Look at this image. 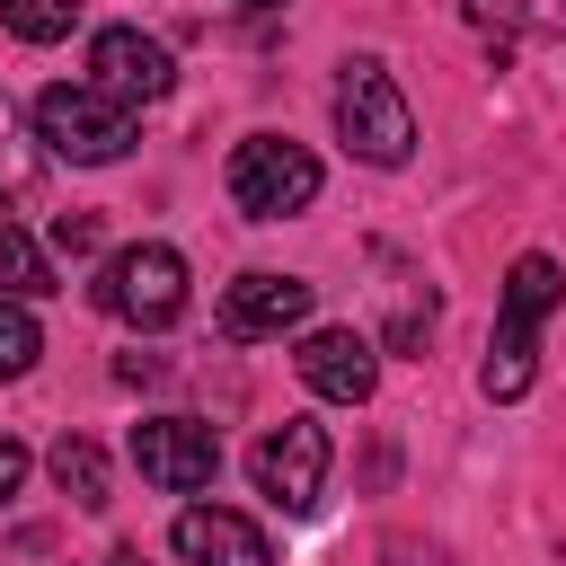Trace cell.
Segmentation results:
<instances>
[{"label": "cell", "mask_w": 566, "mask_h": 566, "mask_svg": "<svg viewBox=\"0 0 566 566\" xmlns=\"http://www.w3.org/2000/svg\"><path fill=\"white\" fill-rule=\"evenodd\" d=\"M0 292L9 301H35V292H53V265H44V248L0 212Z\"/></svg>", "instance_id": "obj_13"}, {"label": "cell", "mask_w": 566, "mask_h": 566, "mask_svg": "<svg viewBox=\"0 0 566 566\" xmlns=\"http://www.w3.org/2000/svg\"><path fill=\"white\" fill-rule=\"evenodd\" d=\"M301 318H310V283H301V274H239V283L221 292V336H239V345L283 336V327H301Z\"/></svg>", "instance_id": "obj_10"}, {"label": "cell", "mask_w": 566, "mask_h": 566, "mask_svg": "<svg viewBox=\"0 0 566 566\" xmlns=\"http://www.w3.org/2000/svg\"><path fill=\"white\" fill-rule=\"evenodd\" d=\"M106 566H150V557H142V548H115V557H106Z\"/></svg>", "instance_id": "obj_20"}, {"label": "cell", "mask_w": 566, "mask_h": 566, "mask_svg": "<svg viewBox=\"0 0 566 566\" xmlns=\"http://www.w3.org/2000/svg\"><path fill=\"white\" fill-rule=\"evenodd\" d=\"M88 80L106 88V97H124V106H150V97H168V44L159 35H142V27H97V44H88Z\"/></svg>", "instance_id": "obj_8"}, {"label": "cell", "mask_w": 566, "mask_h": 566, "mask_svg": "<svg viewBox=\"0 0 566 566\" xmlns=\"http://www.w3.org/2000/svg\"><path fill=\"white\" fill-rule=\"evenodd\" d=\"M292 363H301V380H310L318 398H336V407H363V398L380 389V354H371V336H354V327H310Z\"/></svg>", "instance_id": "obj_9"}, {"label": "cell", "mask_w": 566, "mask_h": 566, "mask_svg": "<svg viewBox=\"0 0 566 566\" xmlns=\"http://www.w3.org/2000/svg\"><path fill=\"white\" fill-rule=\"evenodd\" d=\"M133 469L159 495H195L221 478V433L203 416H150V424H133Z\"/></svg>", "instance_id": "obj_6"}, {"label": "cell", "mask_w": 566, "mask_h": 566, "mask_svg": "<svg viewBox=\"0 0 566 566\" xmlns=\"http://www.w3.org/2000/svg\"><path fill=\"white\" fill-rule=\"evenodd\" d=\"M380 566H451V548H433V539H416V531H398V539L380 548Z\"/></svg>", "instance_id": "obj_18"}, {"label": "cell", "mask_w": 566, "mask_h": 566, "mask_svg": "<svg viewBox=\"0 0 566 566\" xmlns=\"http://www.w3.org/2000/svg\"><path fill=\"white\" fill-rule=\"evenodd\" d=\"M256 495L283 504V513H310V504L327 495V424L283 416V424L256 442Z\"/></svg>", "instance_id": "obj_7"}, {"label": "cell", "mask_w": 566, "mask_h": 566, "mask_svg": "<svg viewBox=\"0 0 566 566\" xmlns=\"http://www.w3.org/2000/svg\"><path fill=\"white\" fill-rule=\"evenodd\" d=\"M478 18L504 27V35H531V44L566 35V0H478Z\"/></svg>", "instance_id": "obj_15"}, {"label": "cell", "mask_w": 566, "mask_h": 566, "mask_svg": "<svg viewBox=\"0 0 566 566\" xmlns=\"http://www.w3.org/2000/svg\"><path fill=\"white\" fill-rule=\"evenodd\" d=\"M97 310L106 318H124V327H168L177 310H186V256L177 248H159V239H142V248H115L106 265H97Z\"/></svg>", "instance_id": "obj_5"}, {"label": "cell", "mask_w": 566, "mask_h": 566, "mask_svg": "<svg viewBox=\"0 0 566 566\" xmlns=\"http://www.w3.org/2000/svg\"><path fill=\"white\" fill-rule=\"evenodd\" d=\"M230 203H239L248 221H292V212H310V203H318V159H310L301 142H283V133H248V142L230 150Z\"/></svg>", "instance_id": "obj_3"}, {"label": "cell", "mask_w": 566, "mask_h": 566, "mask_svg": "<svg viewBox=\"0 0 566 566\" xmlns=\"http://www.w3.org/2000/svg\"><path fill=\"white\" fill-rule=\"evenodd\" d=\"M35 142L71 168H106V159L133 150V106L106 97L97 80H62V88L35 97Z\"/></svg>", "instance_id": "obj_2"}, {"label": "cell", "mask_w": 566, "mask_h": 566, "mask_svg": "<svg viewBox=\"0 0 566 566\" xmlns=\"http://www.w3.org/2000/svg\"><path fill=\"white\" fill-rule=\"evenodd\" d=\"M177 557L186 566H274V539L230 504H186L177 513Z\"/></svg>", "instance_id": "obj_11"}, {"label": "cell", "mask_w": 566, "mask_h": 566, "mask_svg": "<svg viewBox=\"0 0 566 566\" xmlns=\"http://www.w3.org/2000/svg\"><path fill=\"white\" fill-rule=\"evenodd\" d=\"M53 486H62L80 513H106V504H115V495H106V451H97L88 433H62V442H53Z\"/></svg>", "instance_id": "obj_12"}, {"label": "cell", "mask_w": 566, "mask_h": 566, "mask_svg": "<svg viewBox=\"0 0 566 566\" xmlns=\"http://www.w3.org/2000/svg\"><path fill=\"white\" fill-rule=\"evenodd\" d=\"M18 486H27V442H9V433H0V504H9Z\"/></svg>", "instance_id": "obj_19"}, {"label": "cell", "mask_w": 566, "mask_h": 566, "mask_svg": "<svg viewBox=\"0 0 566 566\" xmlns=\"http://www.w3.org/2000/svg\"><path fill=\"white\" fill-rule=\"evenodd\" d=\"M97 239H106L97 212H53V248H62V256H97Z\"/></svg>", "instance_id": "obj_17"}, {"label": "cell", "mask_w": 566, "mask_h": 566, "mask_svg": "<svg viewBox=\"0 0 566 566\" xmlns=\"http://www.w3.org/2000/svg\"><path fill=\"white\" fill-rule=\"evenodd\" d=\"M0 27L18 44H62L80 27V0H0Z\"/></svg>", "instance_id": "obj_14"}, {"label": "cell", "mask_w": 566, "mask_h": 566, "mask_svg": "<svg viewBox=\"0 0 566 566\" xmlns=\"http://www.w3.org/2000/svg\"><path fill=\"white\" fill-rule=\"evenodd\" d=\"M35 354H44V327H35V310L0 292V380H18V371H35Z\"/></svg>", "instance_id": "obj_16"}, {"label": "cell", "mask_w": 566, "mask_h": 566, "mask_svg": "<svg viewBox=\"0 0 566 566\" xmlns=\"http://www.w3.org/2000/svg\"><path fill=\"white\" fill-rule=\"evenodd\" d=\"M239 9H274V0H239Z\"/></svg>", "instance_id": "obj_21"}, {"label": "cell", "mask_w": 566, "mask_h": 566, "mask_svg": "<svg viewBox=\"0 0 566 566\" xmlns=\"http://www.w3.org/2000/svg\"><path fill=\"white\" fill-rule=\"evenodd\" d=\"M557 265L531 248V256H513V274H504V318H495V345H486V371H478V389L486 398H522L531 389V371H539V318L557 310Z\"/></svg>", "instance_id": "obj_1"}, {"label": "cell", "mask_w": 566, "mask_h": 566, "mask_svg": "<svg viewBox=\"0 0 566 566\" xmlns=\"http://www.w3.org/2000/svg\"><path fill=\"white\" fill-rule=\"evenodd\" d=\"M336 133L371 168H398L416 150V115H407V97H398V80L380 62H345V80H336Z\"/></svg>", "instance_id": "obj_4"}]
</instances>
